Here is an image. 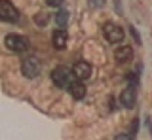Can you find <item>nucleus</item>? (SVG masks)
<instances>
[{"mask_svg": "<svg viewBox=\"0 0 152 140\" xmlns=\"http://www.w3.org/2000/svg\"><path fill=\"white\" fill-rule=\"evenodd\" d=\"M72 72H69L65 66H57L53 72H51V80L57 87H61V89H69V85L72 83Z\"/></svg>", "mask_w": 152, "mask_h": 140, "instance_id": "f257e3e1", "label": "nucleus"}, {"mask_svg": "<svg viewBox=\"0 0 152 140\" xmlns=\"http://www.w3.org/2000/svg\"><path fill=\"white\" fill-rule=\"evenodd\" d=\"M4 44H6V48L10 51H13V53H21V51H25L28 48L27 38L21 36V34H8L6 38H4Z\"/></svg>", "mask_w": 152, "mask_h": 140, "instance_id": "f03ea898", "label": "nucleus"}, {"mask_svg": "<svg viewBox=\"0 0 152 140\" xmlns=\"http://www.w3.org/2000/svg\"><path fill=\"white\" fill-rule=\"evenodd\" d=\"M21 72H23V76L25 78H36L38 74L42 72V64H40V61H38L36 57H27L25 61H23V64H21Z\"/></svg>", "mask_w": 152, "mask_h": 140, "instance_id": "7ed1b4c3", "label": "nucleus"}, {"mask_svg": "<svg viewBox=\"0 0 152 140\" xmlns=\"http://www.w3.org/2000/svg\"><path fill=\"white\" fill-rule=\"evenodd\" d=\"M103 34L110 44H118V42H124V30L122 27L114 25V23H104L103 25Z\"/></svg>", "mask_w": 152, "mask_h": 140, "instance_id": "20e7f679", "label": "nucleus"}, {"mask_svg": "<svg viewBox=\"0 0 152 140\" xmlns=\"http://www.w3.org/2000/svg\"><path fill=\"white\" fill-rule=\"evenodd\" d=\"M17 19H19V13L15 10V6L8 0H0V21L15 23Z\"/></svg>", "mask_w": 152, "mask_h": 140, "instance_id": "39448f33", "label": "nucleus"}, {"mask_svg": "<svg viewBox=\"0 0 152 140\" xmlns=\"http://www.w3.org/2000/svg\"><path fill=\"white\" fill-rule=\"evenodd\" d=\"M91 72H93V68H91V64L89 63H86V61H80V63H76L74 66H72V74H74V78L76 80H89L91 78Z\"/></svg>", "mask_w": 152, "mask_h": 140, "instance_id": "423d86ee", "label": "nucleus"}, {"mask_svg": "<svg viewBox=\"0 0 152 140\" xmlns=\"http://www.w3.org/2000/svg\"><path fill=\"white\" fill-rule=\"evenodd\" d=\"M135 100H137V93H135V85H127L126 89L120 93V104L124 108H133L135 106Z\"/></svg>", "mask_w": 152, "mask_h": 140, "instance_id": "0eeeda50", "label": "nucleus"}, {"mask_svg": "<svg viewBox=\"0 0 152 140\" xmlns=\"http://www.w3.org/2000/svg\"><path fill=\"white\" fill-rule=\"evenodd\" d=\"M51 42H53L55 49H65L66 42H69V34H66V30L65 29H57L53 34H51Z\"/></svg>", "mask_w": 152, "mask_h": 140, "instance_id": "6e6552de", "label": "nucleus"}, {"mask_svg": "<svg viewBox=\"0 0 152 140\" xmlns=\"http://www.w3.org/2000/svg\"><path fill=\"white\" fill-rule=\"evenodd\" d=\"M69 91H70V95H72V99L76 100H82L84 97H86V85L82 83V80H72V83L69 85Z\"/></svg>", "mask_w": 152, "mask_h": 140, "instance_id": "1a4fd4ad", "label": "nucleus"}, {"mask_svg": "<svg viewBox=\"0 0 152 140\" xmlns=\"http://www.w3.org/2000/svg\"><path fill=\"white\" fill-rule=\"evenodd\" d=\"M114 57H116L118 63H129L131 57H133V49L129 48V45H122V48H116V51H114Z\"/></svg>", "mask_w": 152, "mask_h": 140, "instance_id": "9d476101", "label": "nucleus"}, {"mask_svg": "<svg viewBox=\"0 0 152 140\" xmlns=\"http://www.w3.org/2000/svg\"><path fill=\"white\" fill-rule=\"evenodd\" d=\"M66 21H69V12H66V10L57 12V15H55V23H57V25H59V27H65Z\"/></svg>", "mask_w": 152, "mask_h": 140, "instance_id": "9b49d317", "label": "nucleus"}, {"mask_svg": "<svg viewBox=\"0 0 152 140\" xmlns=\"http://www.w3.org/2000/svg\"><path fill=\"white\" fill-rule=\"evenodd\" d=\"M36 23H38V25H46V23H48V13H40V15H36Z\"/></svg>", "mask_w": 152, "mask_h": 140, "instance_id": "f8f14e48", "label": "nucleus"}, {"mask_svg": "<svg viewBox=\"0 0 152 140\" xmlns=\"http://www.w3.org/2000/svg\"><path fill=\"white\" fill-rule=\"evenodd\" d=\"M46 4H48V6H51V8H57V6L63 4V0H46Z\"/></svg>", "mask_w": 152, "mask_h": 140, "instance_id": "ddd939ff", "label": "nucleus"}, {"mask_svg": "<svg viewBox=\"0 0 152 140\" xmlns=\"http://www.w3.org/2000/svg\"><path fill=\"white\" fill-rule=\"evenodd\" d=\"M104 4V0H89V6L91 8H101Z\"/></svg>", "mask_w": 152, "mask_h": 140, "instance_id": "4468645a", "label": "nucleus"}]
</instances>
